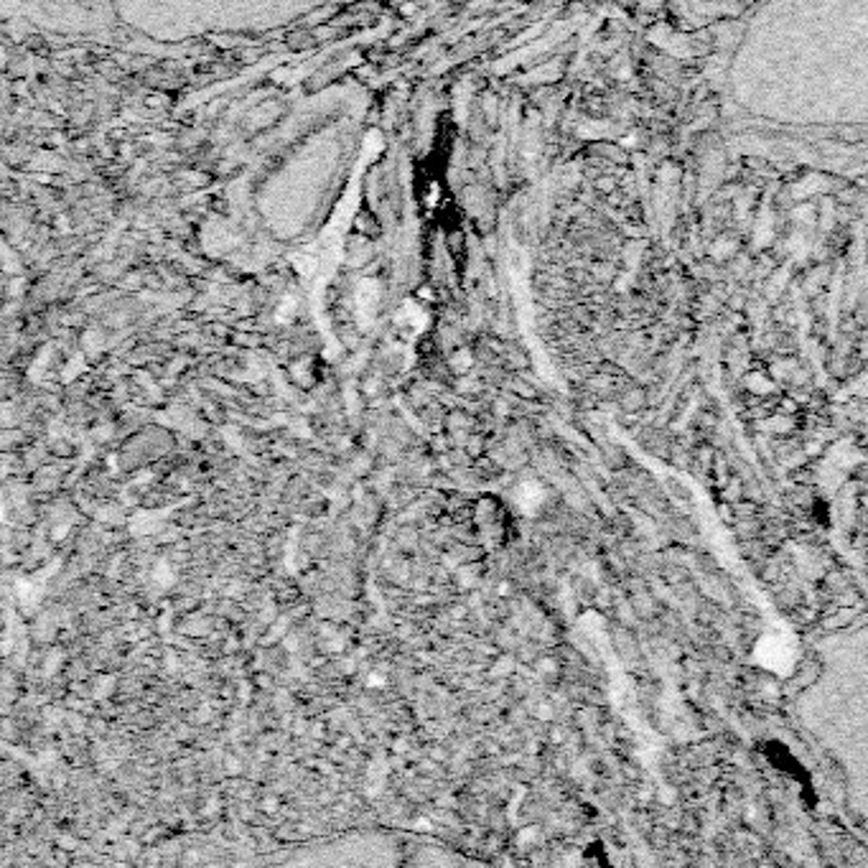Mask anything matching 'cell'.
Returning <instances> with one entry per match:
<instances>
[{"label":"cell","mask_w":868,"mask_h":868,"mask_svg":"<svg viewBox=\"0 0 868 868\" xmlns=\"http://www.w3.org/2000/svg\"><path fill=\"white\" fill-rule=\"evenodd\" d=\"M793 713L846 820L868 846V619L815 642Z\"/></svg>","instance_id":"obj_1"}]
</instances>
